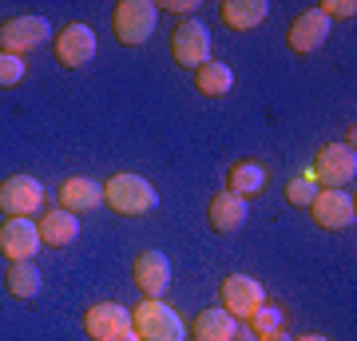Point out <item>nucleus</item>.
Segmentation results:
<instances>
[{"instance_id": "f257e3e1", "label": "nucleus", "mask_w": 357, "mask_h": 341, "mask_svg": "<svg viewBox=\"0 0 357 341\" xmlns=\"http://www.w3.org/2000/svg\"><path fill=\"white\" fill-rule=\"evenodd\" d=\"M103 202L112 206L115 215H128V218H143L155 211V202H159V195H155V187L147 183L143 175H115L103 183Z\"/></svg>"}, {"instance_id": "f03ea898", "label": "nucleus", "mask_w": 357, "mask_h": 341, "mask_svg": "<svg viewBox=\"0 0 357 341\" xmlns=\"http://www.w3.org/2000/svg\"><path fill=\"white\" fill-rule=\"evenodd\" d=\"M131 329L139 341H187V326L183 317L159 298H147L131 310Z\"/></svg>"}, {"instance_id": "7ed1b4c3", "label": "nucleus", "mask_w": 357, "mask_h": 341, "mask_svg": "<svg viewBox=\"0 0 357 341\" xmlns=\"http://www.w3.org/2000/svg\"><path fill=\"white\" fill-rule=\"evenodd\" d=\"M155 24H159V8H155L151 0H119L112 13V32L119 44H147L155 36Z\"/></svg>"}, {"instance_id": "20e7f679", "label": "nucleus", "mask_w": 357, "mask_h": 341, "mask_svg": "<svg viewBox=\"0 0 357 341\" xmlns=\"http://www.w3.org/2000/svg\"><path fill=\"white\" fill-rule=\"evenodd\" d=\"M84 333L91 341H139L131 329V310L119 302H100L84 314Z\"/></svg>"}, {"instance_id": "39448f33", "label": "nucleus", "mask_w": 357, "mask_h": 341, "mask_svg": "<svg viewBox=\"0 0 357 341\" xmlns=\"http://www.w3.org/2000/svg\"><path fill=\"white\" fill-rule=\"evenodd\" d=\"M357 175V151L354 143H330L314 155V183H326V187L342 190L345 183H354Z\"/></svg>"}, {"instance_id": "423d86ee", "label": "nucleus", "mask_w": 357, "mask_h": 341, "mask_svg": "<svg viewBox=\"0 0 357 341\" xmlns=\"http://www.w3.org/2000/svg\"><path fill=\"white\" fill-rule=\"evenodd\" d=\"M171 56H175L178 68H203L211 60V28L199 24V20H183L175 24V36H171Z\"/></svg>"}, {"instance_id": "0eeeda50", "label": "nucleus", "mask_w": 357, "mask_h": 341, "mask_svg": "<svg viewBox=\"0 0 357 341\" xmlns=\"http://www.w3.org/2000/svg\"><path fill=\"white\" fill-rule=\"evenodd\" d=\"M44 206V187L32 175H8L0 183V211L8 218H28Z\"/></svg>"}, {"instance_id": "6e6552de", "label": "nucleus", "mask_w": 357, "mask_h": 341, "mask_svg": "<svg viewBox=\"0 0 357 341\" xmlns=\"http://www.w3.org/2000/svg\"><path fill=\"white\" fill-rule=\"evenodd\" d=\"M52 24L44 16H13L8 24H0V52L8 56H24V52L48 44Z\"/></svg>"}, {"instance_id": "1a4fd4ad", "label": "nucleus", "mask_w": 357, "mask_h": 341, "mask_svg": "<svg viewBox=\"0 0 357 341\" xmlns=\"http://www.w3.org/2000/svg\"><path fill=\"white\" fill-rule=\"evenodd\" d=\"M52 52H56V63H60V68L76 72V68H84V63L96 56V32H91L84 20H72V24L60 28V36H56Z\"/></svg>"}, {"instance_id": "9d476101", "label": "nucleus", "mask_w": 357, "mask_h": 341, "mask_svg": "<svg viewBox=\"0 0 357 341\" xmlns=\"http://www.w3.org/2000/svg\"><path fill=\"white\" fill-rule=\"evenodd\" d=\"M310 211H314V222H318L321 230H345V227H354L357 202H354V195H349V190L326 187V190H318V195H314Z\"/></svg>"}, {"instance_id": "9b49d317", "label": "nucleus", "mask_w": 357, "mask_h": 341, "mask_svg": "<svg viewBox=\"0 0 357 341\" xmlns=\"http://www.w3.org/2000/svg\"><path fill=\"white\" fill-rule=\"evenodd\" d=\"M262 302H266V290H262V282L250 278V274H230V278L222 282V310H227L234 321L250 317Z\"/></svg>"}, {"instance_id": "f8f14e48", "label": "nucleus", "mask_w": 357, "mask_h": 341, "mask_svg": "<svg viewBox=\"0 0 357 341\" xmlns=\"http://www.w3.org/2000/svg\"><path fill=\"white\" fill-rule=\"evenodd\" d=\"M40 250V230L32 218H8L0 222V254L8 262H32Z\"/></svg>"}, {"instance_id": "ddd939ff", "label": "nucleus", "mask_w": 357, "mask_h": 341, "mask_svg": "<svg viewBox=\"0 0 357 341\" xmlns=\"http://www.w3.org/2000/svg\"><path fill=\"white\" fill-rule=\"evenodd\" d=\"M131 274H135V286H139L147 298H159V294L171 286V258L163 250H143L131 266Z\"/></svg>"}, {"instance_id": "4468645a", "label": "nucleus", "mask_w": 357, "mask_h": 341, "mask_svg": "<svg viewBox=\"0 0 357 341\" xmlns=\"http://www.w3.org/2000/svg\"><path fill=\"white\" fill-rule=\"evenodd\" d=\"M326 40H330V20L321 16V8H306V13L290 24V48L298 52V56L318 52Z\"/></svg>"}, {"instance_id": "2eb2a0df", "label": "nucleus", "mask_w": 357, "mask_h": 341, "mask_svg": "<svg viewBox=\"0 0 357 341\" xmlns=\"http://www.w3.org/2000/svg\"><path fill=\"white\" fill-rule=\"evenodd\" d=\"M206 222H211L215 234H234L246 222V199L234 195V190H218L206 206Z\"/></svg>"}, {"instance_id": "dca6fc26", "label": "nucleus", "mask_w": 357, "mask_h": 341, "mask_svg": "<svg viewBox=\"0 0 357 341\" xmlns=\"http://www.w3.org/2000/svg\"><path fill=\"white\" fill-rule=\"evenodd\" d=\"M100 202H103V187L96 179L76 175V179H64V183H60V206L72 211V215H88Z\"/></svg>"}, {"instance_id": "f3484780", "label": "nucleus", "mask_w": 357, "mask_h": 341, "mask_svg": "<svg viewBox=\"0 0 357 341\" xmlns=\"http://www.w3.org/2000/svg\"><path fill=\"white\" fill-rule=\"evenodd\" d=\"M218 16H222V24L230 32H250V28H258L270 16V4L266 0H222Z\"/></svg>"}, {"instance_id": "a211bd4d", "label": "nucleus", "mask_w": 357, "mask_h": 341, "mask_svg": "<svg viewBox=\"0 0 357 341\" xmlns=\"http://www.w3.org/2000/svg\"><path fill=\"white\" fill-rule=\"evenodd\" d=\"M234 329H238V321L222 305H211V310H203V314L195 317L191 338L195 341H234Z\"/></svg>"}, {"instance_id": "6ab92c4d", "label": "nucleus", "mask_w": 357, "mask_h": 341, "mask_svg": "<svg viewBox=\"0 0 357 341\" xmlns=\"http://www.w3.org/2000/svg\"><path fill=\"white\" fill-rule=\"evenodd\" d=\"M36 230H40V242L44 246H72L79 238V218L60 206V211H52V215L40 218Z\"/></svg>"}, {"instance_id": "aec40b11", "label": "nucleus", "mask_w": 357, "mask_h": 341, "mask_svg": "<svg viewBox=\"0 0 357 341\" xmlns=\"http://www.w3.org/2000/svg\"><path fill=\"white\" fill-rule=\"evenodd\" d=\"M227 183H230L227 190L243 195V199H250V195H262V190H266V167L255 163V159H243V163L230 167Z\"/></svg>"}, {"instance_id": "412c9836", "label": "nucleus", "mask_w": 357, "mask_h": 341, "mask_svg": "<svg viewBox=\"0 0 357 341\" xmlns=\"http://www.w3.org/2000/svg\"><path fill=\"white\" fill-rule=\"evenodd\" d=\"M195 88L211 96V100H218V96H227L234 88V72L222 60H206L203 68H195Z\"/></svg>"}, {"instance_id": "4be33fe9", "label": "nucleus", "mask_w": 357, "mask_h": 341, "mask_svg": "<svg viewBox=\"0 0 357 341\" xmlns=\"http://www.w3.org/2000/svg\"><path fill=\"white\" fill-rule=\"evenodd\" d=\"M4 286H8V294H13V298L32 302V298L40 294V270H36V262H8Z\"/></svg>"}, {"instance_id": "5701e85b", "label": "nucleus", "mask_w": 357, "mask_h": 341, "mask_svg": "<svg viewBox=\"0 0 357 341\" xmlns=\"http://www.w3.org/2000/svg\"><path fill=\"white\" fill-rule=\"evenodd\" d=\"M246 321H250V333H255V341H258L262 333H274V329H282V326H286V314H282L278 305L262 302V305L255 310V314L246 317Z\"/></svg>"}, {"instance_id": "b1692460", "label": "nucleus", "mask_w": 357, "mask_h": 341, "mask_svg": "<svg viewBox=\"0 0 357 341\" xmlns=\"http://www.w3.org/2000/svg\"><path fill=\"white\" fill-rule=\"evenodd\" d=\"M314 195H318V183H314V179H290V183H286V202H290V206H310V202H314Z\"/></svg>"}, {"instance_id": "393cba45", "label": "nucleus", "mask_w": 357, "mask_h": 341, "mask_svg": "<svg viewBox=\"0 0 357 341\" xmlns=\"http://www.w3.org/2000/svg\"><path fill=\"white\" fill-rule=\"evenodd\" d=\"M24 79V60L20 56H8V52H0V88H16Z\"/></svg>"}, {"instance_id": "a878e982", "label": "nucleus", "mask_w": 357, "mask_h": 341, "mask_svg": "<svg viewBox=\"0 0 357 341\" xmlns=\"http://www.w3.org/2000/svg\"><path fill=\"white\" fill-rule=\"evenodd\" d=\"M357 13V4L354 0H326V4H321V16H326V20H349V16Z\"/></svg>"}, {"instance_id": "bb28decb", "label": "nucleus", "mask_w": 357, "mask_h": 341, "mask_svg": "<svg viewBox=\"0 0 357 341\" xmlns=\"http://www.w3.org/2000/svg\"><path fill=\"white\" fill-rule=\"evenodd\" d=\"M159 8H163V13H175V16H183V20H191V16L199 13V0H163Z\"/></svg>"}, {"instance_id": "cd10ccee", "label": "nucleus", "mask_w": 357, "mask_h": 341, "mask_svg": "<svg viewBox=\"0 0 357 341\" xmlns=\"http://www.w3.org/2000/svg\"><path fill=\"white\" fill-rule=\"evenodd\" d=\"M258 341H294V338L286 333V326H282V329H274V333H262Z\"/></svg>"}, {"instance_id": "c85d7f7f", "label": "nucleus", "mask_w": 357, "mask_h": 341, "mask_svg": "<svg viewBox=\"0 0 357 341\" xmlns=\"http://www.w3.org/2000/svg\"><path fill=\"white\" fill-rule=\"evenodd\" d=\"M234 341H255V333H250V326H238V329H234Z\"/></svg>"}, {"instance_id": "c756f323", "label": "nucleus", "mask_w": 357, "mask_h": 341, "mask_svg": "<svg viewBox=\"0 0 357 341\" xmlns=\"http://www.w3.org/2000/svg\"><path fill=\"white\" fill-rule=\"evenodd\" d=\"M294 341H330V338H321V333H306V338H294Z\"/></svg>"}]
</instances>
